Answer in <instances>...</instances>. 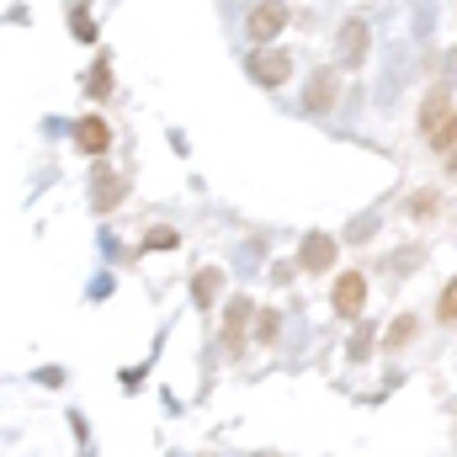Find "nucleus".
I'll return each instance as SVG.
<instances>
[{
	"label": "nucleus",
	"mask_w": 457,
	"mask_h": 457,
	"mask_svg": "<svg viewBox=\"0 0 457 457\" xmlns=\"http://www.w3.org/2000/svg\"><path fill=\"white\" fill-rule=\"evenodd\" d=\"M282 27H287V5H282V0H261V5L250 11V37H255V43L277 37Z\"/></svg>",
	"instance_id": "obj_4"
},
{
	"label": "nucleus",
	"mask_w": 457,
	"mask_h": 457,
	"mask_svg": "<svg viewBox=\"0 0 457 457\" xmlns=\"http://www.w3.org/2000/svg\"><path fill=\"white\" fill-rule=\"evenodd\" d=\"M367 59V21H345L341 27V64H361Z\"/></svg>",
	"instance_id": "obj_7"
},
{
	"label": "nucleus",
	"mask_w": 457,
	"mask_h": 457,
	"mask_svg": "<svg viewBox=\"0 0 457 457\" xmlns=\"http://www.w3.org/2000/svg\"><path fill=\"white\" fill-rule=\"evenodd\" d=\"M117 203H122V181H117V176H96V208L107 213Z\"/></svg>",
	"instance_id": "obj_8"
},
{
	"label": "nucleus",
	"mask_w": 457,
	"mask_h": 457,
	"mask_svg": "<svg viewBox=\"0 0 457 457\" xmlns=\"http://www.w3.org/2000/svg\"><path fill=\"white\" fill-rule=\"evenodd\" d=\"M154 245H160V250H170V245H176V234H170V228H160V234H149V250H154Z\"/></svg>",
	"instance_id": "obj_13"
},
{
	"label": "nucleus",
	"mask_w": 457,
	"mask_h": 457,
	"mask_svg": "<svg viewBox=\"0 0 457 457\" xmlns=\"http://www.w3.org/2000/svg\"><path fill=\"white\" fill-rule=\"evenodd\" d=\"M245 70H250V80H261V86H282V80L293 75V59H287L282 48H255Z\"/></svg>",
	"instance_id": "obj_2"
},
{
	"label": "nucleus",
	"mask_w": 457,
	"mask_h": 457,
	"mask_svg": "<svg viewBox=\"0 0 457 457\" xmlns=\"http://www.w3.org/2000/svg\"><path fill=\"white\" fill-rule=\"evenodd\" d=\"M192 293H197V303H213V293H219V271H203Z\"/></svg>",
	"instance_id": "obj_10"
},
{
	"label": "nucleus",
	"mask_w": 457,
	"mask_h": 457,
	"mask_svg": "<svg viewBox=\"0 0 457 457\" xmlns=\"http://www.w3.org/2000/svg\"><path fill=\"white\" fill-rule=\"evenodd\" d=\"M330 298H336V314L356 320V314L367 309V277H361V271H345L341 282H336V293H330Z\"/></svg>",
	"instance_id": "obj_3"
},
{
	"label": "nucleus",
	"mask_w": 457,
	"mask_h": 457,
	"mask_svg": "<svg viewBox=\"0 0 457 457\" xmlns=\"http://www.w3.org/2000/svg\"><path fill=\"white\" fill-rule=\"evenodd\" d=\"M336 261V239H325V234H309L303 239V255H298V266L303 271H325Z\"/></svg>",
	"instance_id": "obj_6"
},
{
	"label": "nucleus",
	"mask_w": 457,
	"mask_h": 457,
	"mask_svg": "<svg viewBox=\"0 0 457 457\" xmlns=\"http://www.w3.org/2000/svg\"><path fill=\"white\" fill-rule=\"evenodd\" d=\"M442 320H447V325L457 320V282L447 287V293H442Z\"/></svg>",
	"instance_id": "obj_12"
},
{
	"label": "nucleus",
	"mask_w": 457,
	"mask_h": 457,
	"mask_svg": "<svg viewBox=\"0 0 457 457\" xmlns=\"http://www.w3.org/2000/svg\"><path fill=\"white\" fill-rule=\"evenodd\" d=\"M420 128H426L431 149H442V154L457 144V112H453V96H447V91H431V96H426V107H420Z\"/></svg>",
	"instance_id": "obj_1"
},
{
	"label": "nucleus",
	"mask_w": 457,
	"mask_h": 457,
	"mask_svg": "<svg viewBox=\"0 0 457 457\" xmlns=\"http://www.w3.org/2000/svg\"><path fill=\"white\" fill-rule=\"evenodd\" d=\"M404 341H415V320H399V325L388 330V345H404Z\"/></svg>",
	"instance_id": "obj_11"
},
{
	"label": "nucleus",
	"mask_w": 457,
	"mask_h": 457,
	"mask_svg": "<svg viewBox=\"0 0 457 457\" xmlns=\"http://www.w3.org/2000/svg\"><path fill=\"white\" fill-rule=\"evenodd\" d=\"M75 144H80L86 154H107V144H112V128H107L102 117H80V122H75Z\"/></svg>",
	"instance_id": "obj_5"
},
{
	"label": "nucleus",
	"mask_w": 457,
	"mask_h": 457,
	"mask_svg": "<svg viewBox=\"0 0 457 457\" xmlns=\"http://www.w3.org/2000/svg\"><path fill=\"white\" fill-rule=\"evenodd\" d=\"M330 96H336V80H330V75H314V86H309V107H314V112H325V107H330Z\"/></svg>",
	"instance_id": "obj_9"
}]
</instances>
